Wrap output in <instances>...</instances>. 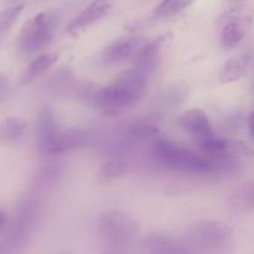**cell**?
Masks as SVG:
<instances>
[{"label":"cell","instance_id":"2","mask_svg":"<svg viewBox=\"0 0 254 254\" xmlns=\"http://www.w3.org/2000/svg\"><path fill=\"white\" fill-rule=\"evenodd\" d=\"M153 156L163 168L179 173L206 175L215 170V164L210 159L170 139L156 140L153 146Z\"/></svg>","mask_w":254,"mask_h":254},{"label":"cell","instance_id":"13","mask_svg":"<svg viewBox=\"0 0 254 254\" xmlns=\"http://www.w3.org/2000/svg\"><path fill=\"white\" fill-rule=\"evenodd\" d=\"M60 54L56 51L46 52L44 55H40L36 59L30 62L29 66L24 71V73L20 77L19 84L20 86H26L31 83L35 79L39 78L44 73H46L57 61H59Z\"/></svg>","mask_w":254,"mask_h":254},{"label":"cell","instance_id":"22","mask_svg":"<svg viewBox=\"0 0 254 254\" xmlns=\"http://www.w3.org/2000/svg\"><path fill=\"white\" fill-rule=\"evenodd\" d=\"M7 223V213L4 210L0 208V231L5 227V225Z\"/></svg>","mask_w":254,"mask_h":254},{"label":"cell","instance_id":"14","mask_svg":"<svg viewBox=\"0 0 254 254\" xmlns=\"http://www.w3.org/2000/svg\"><path fill=\"white\" fill-rule=\"evenodd\" d=\"M250 66V57L240 56L227 60L218 72V81L223 84L240 81L247 73Z\"/></svg>","mask_w":254,"mask_h":254},{"label":"cell","instance_id":"23","mask_svg":"<svg viewBox=\"0 0 254 254\" xmlns=\"http://www.w3.org/2000/svg\"><path fill=\"white\" fill-rule=\"evenodd\" d=\"M248 127H250V131L254 139V111L248 116Z\"/></svg>","mask_w":254,"mask_h":254},{"label":"cell","instance_id":"21","mask_svg":"<svg viewBox=\"0 0 254 254\" xmlns=\"http://www.w3.org/2000/svg\"><path fill=\"white\" fill-rule=\"evenodd\" d=\"M9 86H10V82L9 79H7V77L5 76V74L0 73V94L5 93V92L9 89Z\"/></svg>","mask_w":254,"mask_h":254},{"label":"cell","instance_id":"3","mask_svg":"<svg viewBox=\"0 0 254 254\" xmlns=\"http://www.w3.org/2000/svg\"><path fill=\"white\" fill-rule=\"evenodd\" d=\"M59 27V14L55 10L41 11L27 20L20 30L17 49L24 56H31L54 40Z\"/></svg>","mask_w":254,"mask_h":254},{"label":"cell","instance_id":"6","mask_svg":"<svg viewBox=\"0 0 254 254\" xmlns=\"http://www.w3.org/2000/svg\"><path fill=\"white\" fill-rule=\"evenodd\" d=\"M111 10V0H93L71 20V22L67 25V32L71 36H79L92 25L104 19Z\"/></svg>","mask_w":254,"mask_h":254},{"label":"cell","instance_id":"5","mask_svg":"<svg viewBox=\"0 0 254 254\" xmlns=\"http://www.w3.org/2000/svg\"><path fill=\"white\" fill-rule=\"evenodd\" d=\"M232 235V228L221 221H201L186 230V241L201 248L216 247Z\"/></svg>","mask_w":254,"mask_h":254},{"label":"cell","instance_id":"17","mask_svg":"<svg viewBox=\"0 0 254 254\" xmlns=\"http://www.w3.org/2000/svg\"><path fill=\"white\" fill-rule=\"evenodd\" d=\"M129 166L126 161L111 160L103 164L98 171V178L102 181H113L127 175Z\"/></svg>","mask_w":254,"mask_h":254},{"label":"cell","instance_id":"11","mask_svg":"<svg viewBox=\"0 0 254 254\" xmlns=\"http://www.w3.org/2000/svg\"><path fill=\"white\" fill-rule=\"evenodd\" d=\"M139 45H140V40L135 39V37L118 39L104 47L101 55L102 60L107 64H119L130 57L131 55H135L136 51L140 49L138 47Z\"/></svg>","mask_w":254,"mask_h":254},{"label":"cell","instance_id":"7","mask_svg":"<svg viewBox=\"0 0 254 254\" xmlns=\"http://www.w3.org/2000/svg\"><path fill=\"white\" fill-rule=\"evenodd\" d=\"M179 124L186 133L197 139V141L216 136L210 118L200 108H191L184 112L179 118Z\"/></svg>","mask_w":254,"mask_h":254},{"label":"cell","instance_id":"18","mask_svg":"<svg viewBox=\"0 0 254 254\" xmlns=\"http://www.w3.org/2000/svg\"><path fill=\"white\" fill-rule=\"evenodd\" d=\"M22 11H24V4L10 6L0 11V40L4 39L5 35L9 32L12 25L16 22Z\"/></svg>","mask_w":254,"mask_h":254},{"label":"cell","instance_id":"4","mask_svg":"<svg viewBox=\"0 0 254 254\" xmlns=\"http://www.w3.org/2000/svg\"><path fill=\"white\" fill-rule=\"evenodd\" d=\"M138 222L122 210H109L98 220V233L107 245L114 247L127 246L138 233Z\"/></svg>","mask_w":254,"mask_h":254},{"label":"cell","instance_id":"15","mask_svg":"<svg viewBox=\"0 0 254 254\" xmlns=\"http://www.w3.org/2000/svg\"><path fill=\"white\" fill-rule=\"evenodd\" d=\"M27 128L26 121L20 117H6L0 122V141L1 143H12L24 135Z\"/></svg>","mask_w":254,"mask_h":254},{"label":"cell","instance_id":"1","mask_svg":"<svg viewBox=\"0 0 254 254\" xmlns=\"http://www.w3.org/2000/svg\"><path fill=\"white\" fill-rule=\"evenodd\" d=\"M146 88V74L138 69H123L107 86L83 87L81 97L106 114H118L141 98Z\"/></svg>","mask_w":254,"mask_h":254},{"label":"cell","instance_id":"12","mask_svg":"<svg viewBox=\"0 0 254 254\" xmlns=\"http://www.w3.org/2000/svg\"><path fill=\"white\" fill-rule=\"evenodd\" d=\"M143 245L148 252L155 254H175L183 253L186 251L183 245L173 236L161 232L149 233L144 238Z\"/></svg>","mask_w":254,"mask_h":254},{"label":"cell","instance_id":"24","mask_svg":"<svg viewBox=\"0 0 254 254\" xmlns=\"http://www.w3.org/2000/svg\"><path fill=\"white\" fill-rule=\"evenodd\" d=\"M233 1H237V0H233Z\"/></svg>","mask_w":254,"mask_h":254},{"label":"cell","instance_id":"9","mask_svg":"<svg viewBox=\"0 0 254 254\" xmlns=\"http://www.w3.org/2000/svg\"><path fill=\"white\" fill-rule=\"evenodd\" d=\"M59 122L54 111L50 107L44 106L37 113L36 118V136L37 146L42 154L46 151L50 144L52 143L56 135L59 134Z\"/></svg>","mask_w":254,"mask_h":254},{"label":"cell","instance_id":"20","mask_svg":"<svg viewBox=\"0 0 254 254\" xmlns=\"http://www.w3.org/2000/svg\"><path fill=\"white\" fill-rule=\"evenodd\" d=\"M242 198L248 207L254 210V183H251L245 186L242 191Z\"/></svg>","mask_w":254,"mask_h":254},{"label":"cell","instance_id":"8","mask_svg":"<svg viewBox=\"0 0 254 254\" xmlns=\"http://www.w3.org/2000/svg\"><path fill=\"white\" fill-rule=\"evenodd\" d=\"M169 39H170V35H160L153 41L141 45L140 49L136 51L135 60H134L136 68L140 69L145 74L154 71L158 66L161 52L169 42Z\"/></svg>","mask_w":254,"mask_h":254},{"label":"cell","instance_id":"10","mask_svg":"<svg viewBox=\"0 0 254 254\" xmlns=\"http://www.w3.org/2000/svg\"><path fill=\"white\" fill-rule=\"evenodd\" d=\"M88 140V133L81 128H69L60 130L44 154H61L84 146Z\"/></svg>","mask_w":254,"mask_h":254},{"label":"cell","instance_id":"19","mask_svg":"<svg viewBox=\"0 0 254 254\" xmlns=\"http://www.w3.org/2000/svg\"><path fill=\"white\" fill-rule=\"evenodd\" d=\"M159 133V128L155 123L148 121V122H141V123L135 124L131 128V135L135 136L138 139H145L151 135H155Z\"/></svg>","mask_w":254,"mask_h":254},{"label":"cell","instance_id":"16","mask_svg":"<svg viewBox=\"0 0 254 254\" xmlns=\"http://www.w3.org/2000/svg\"><path fill=\"white\" fill-rule=\"evenodd\" d=\"M195 0H163L161 4L154 10V19H166L176 14H180L183 10L188 9Z\"/></svg>","mask_w":254,"mask_h":254}]
</instances>
